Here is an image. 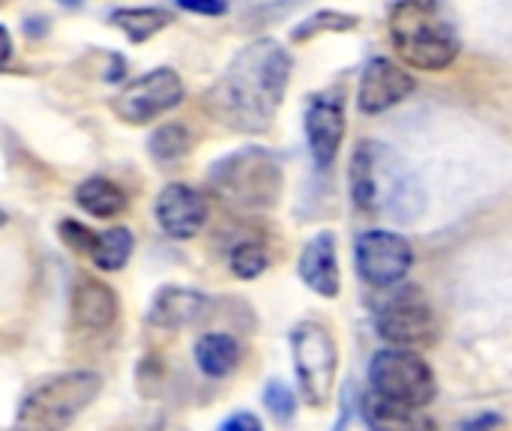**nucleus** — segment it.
Listing matches in <instances>:
<instances>
[{"label": "nucleus", "instance_id": "f257e3e1", "mask_svg": "<svg viewBox=\"0 0 512 431\" xmlns=\"http://www.w3.org/2000/svg\"><path fill=\"white\" fill-rule=\"evenodd\" d=\"M294 57L291 51L264 36L249 42L234 54L219 81L207 90V111L228 129L243 135H261L270 129L288 81H291Z\"/></svg>", "mask_w": 512, "mask_h": 431}, {"label": "nucleus", "instance_id": "f03ea898", "mask_svg": "<svg viewBox=\"0 0 512 431\" xmlns=\"http://www.w3.org/2000/svg\"><path fill=\"white\" fill-rule=\"evenodd\" d=\"M348 189L357 210L408 225L426 210V189L411 162L381 141H360L348 162Z\"/></svg>", "mask_w": 512, "mask_h": 431}, {"label": "nucleus", "instance_id": "7ed1b4c3", "mask_svg": "<svg viewBox=\"0 0 512 431\" xmlns=\"http://www.w3.org/2000/svg\"><path fill=\"white\" fill-rule=\"evenodd\" d=\"M387 30L399 60L417 72H444L462 51L459 30L444 0H396Z\"/></svg>", "mask_w": 512, "mask_h": 431}, {"label": "nucleus", "instance_id": "20e7f679", "mask_svg": "<svg viewBox=\"0 0 512 431\" xmlns=\"http://www.w3.org/2000/svg\"><path fill=\"white\" fill-rule=\"evenodd\" d=\"M213 192L243 213H267L279 204L285 174L282 162L264 147H240L210 168Z\"/></svg>", "mask_w": 512, "mask_h": 431}, {"label": "nucleus", "instance_id": "39448f33", "mask_svg": "<svg viewBox=\"0 0 512 431\" xmlns=\"http://www.w3.org/2000/svg\"><path fill=\"white\" fill-rule=\"evenodd\" d=\"M102 393V375L75 369L42 381L15 414V431H66Z\"/></svg>", "mask_w": 512, "mask_h": 431}, {"label": "nucleus", "instance_id": "423d86ee", "mask_svg": "<svg viewBox=\"0 0 512 431\" xmlns=\"http://www.w3.org/2000/svg\"><path fill=\"white\" fill-rule=\"evenodd\" d=\"M291 354L300 396L309 408H327L339 372V348L327 324L300 321L291 330Z\"/></svg>", "mask_w": 512, "mask_h": 431}, {"label": "nucleus", "instance_id": "0eeeda50", "mask_svg": "<svg viewBox=\"0 0 512 431\" xmlns=\"http://www.w3.org/2000/svg\"><path fill=\"white\" fill-rule=\"evenodd\" d=\"M393 294L375 306V333L390 345V348H405V351H420L438 342L441 324L429 300L417 288H390Z\"/></svg>", "mask_w": 512, "mask_h": 431}, {"label": "nucleus", "instance_id": "6e6552de", "mask_svg": "<svg viewBox=\"0 0 512 431\" xmlns=\"http://www.w3.org/2000/svg\"><path fill=\"white\" fill-rule=\"evenodd\" d=\"M372 393L399 405L426 408L438 396V381L432 366L420 357V351L384 348L369 363Z\"/></svg>", "mask_w": 512, "mask_h": 431}, {"label": "nucleus", "instance_id": "1a4fd4ad", "mask_svg": "<svg viewBox=\"0 0 512 431\" xmlns=\"http://www.w3.org/2000/svg\"><path fill=\"white\" fill-rule=\"evenodd\" d=\"M183 96H186V90H183L180 75L171 66H159V69H150L147 75L129 81L117 93L111 108L117 111L120 120L141 126V123L159 120L162 114L174 111L183 102Z\"/></svg>", "mask_w": 512, "mask_h": 431}, {"label": "nucleus", "instance_id": "9d476101", "mask_svg": "<svg viewBox=\"0 0 512 431\" xmlns=\"http://www.w3.org/2000/svg\"><path fill=\"white\" fill-rule=\"evenodd\" d=\"M354 261L357 273L363 276L366 285L372 288H396L405 282V276L414 267V246L393 231L375 228L357 237L354 246Z\"/></svg>", "mask_w": 512, "mask_h": 431}, {"label": "nucleus", "instance_id": "9b49d317", "mask_svg": "<svg viewBox=\"0 0 512 431\" xmlns=\"http://www.w3.org/2000/svg\"><path fill=\"white\" fill-rule=\"evenodd\" d=\"M345 105L336 93H312L303 108V132L315 168L330 171L345 141Z\"/></svg>", "mask_w": 512, "mask_h": 431}, {"label": "nucleus", "instance_id": "f8f14e48", "mask_svg": "<svg viewBox=\"0 0 512 431\" xmlns=\"http://www.w3.org/2000/svg\"><path fill=\"white\" fill-rule=\"evenodd\" d=\"M417 81L414 75L393 63L390 57H372L360 75V87H357V108L369 117L384 114L390 108H396L399 102H405L414 93Z\"/></svg>", "mask_w": 512, "mask_h": 431}, {"label": "nucleus", "instance_id": "ddd939ff", "mask_svg": "<svg viewBox=\"0 0 512 431\" xmlns=\"http://www.w3.org/2000/svg\"><path fill=\"white\" fill-rule=\"evenodd\" d=\"M210 207L207 198L186 186V183H168L156 198V222L171 240H192L207 225Z\"/></svg>", "mask_w": 512, "mask_h": 431}, {"label": "nucleus", "instance_id": "4468645a", "mask_svg": "<svg viewBox=\"0 0 512 431\" xmlns=\"http://www.w3.org/2000/svg\"><path fill=\"white\" fill-rule=\"evenodd\" d=\"M297 273L312 294L327 297V300L339 297L342 273H339V255H336V234L333 231H321L303 246L300 261H297Z\"/></svg>", "mask_w": 512, "mask_h": 431}, {"label": "nucleus", "instance_id": "2eb2a0df", "mask_svg": "<svg viewBox=\"0 0 512 431\" xmlns=\"http://www.w3.org/2000/svg\"><path fill=\"white\" fill-rule=\"evenodd\" d=\"M69 312H72L75 330L102 333V330H108V327L117 321L120 300H117V294L111 291V285H105V282H99V279H90V276H81V279L75 282V288H72Z\"/></svg>", "mask_w": 512, "mask_h": 431}, {"label": "nucleus", "instance_id": "dca6fc26", "mask_svg": "<svg viewBox=\"0 0 512 431\" xmlns=\"http://www.w3.org/2000/svg\"><path fill=\"white\" fill-rule=\"evenodd\" d=\"M210 309V297L195 291V288H183V285H165L156 291L147 321L156 330H183L195 321H201Z\"/></svg>", "mask_w": 512, "mask_h": 431}, {"label": "nucleus", "instance_id": "f3484780", "mask_svg": "<svg viewBox=\"0 0 512 431\" xmlns=\"http://www.w3.org/2000/svg\"><path fill=\"white\" fill-rule=\"evenodd\" d=\"M360 414H363V423L369 426V431H441L423 408L381 399L372 390L363 396Z\"/></svg>", "mask_w": 512, "mask_h": 431}, {"label": "nucleus", "instance_id": "a211bd4d", "mask_svg": "<svg viewBox=\"0 0 512 431\" xmlns=\"http://www.w3.org/2000/svg\"><path fill=\"white\" fill-rule=\"evenodd\" d=\"M195 363L207 378H228L240 366V342L231 333H204L195 342Z\"/></svg>", "mask_w": 512, "mask_h": 431}, {"label": "nucleus", "instance_id": "6ab92c4d", "mask_svg": "<svg viewBox=\"0 0 512 431\" xmlns=\"http://www.w3.org/2000/svg\"><path fill=\"white\" fill-rule=\"evenodd\" d=\"M75 204L93 219H114L126 210V192L108 177H90L75 189Z\"/></svg>", "mask_w": 512, "mask_h": 431}, {"label": "nucleus", "instance_id": "aec40b11", "mask_svg": "<svg viewBox=\"0 0 512 431\" xmlns=\"http://www.w3.org/2000/svg\"><path fill=\"white\" fill-rule=\"evenodd\" d=\"M111 21L126 33L129 42H147L159 30L171 24V12L162 6H129V9H114Z\"/></svg>", "mask_w": 512, "mask_h": 431}, {"label": "nucleus", "instance_id": "412c9836", "mask_svg": "<svg viewBox=\"0 0 512 431\" xmlns=\"http://www.w3.org/2000/svg\"><path fill=\"white\" fill-rule=\"evenodd\" d=\"M132 249H135V237L129 228L117 225V228H108L102 234H96V243L90 249V258L99 270L105 273H117L126 267V261L132 258Z\"/></svg>", "mask_w": 512, "mask_h": 431}, {"label": "nucleus", "instance_id": "4be33fe9", "mask_svg": "<svg viewBox=\"0 0 512 431\" xmlns=\"http://www.w3.org/2000/svg\"><path fill=\"white\" fill-rule=\"evenodd\" d=\"M147 150L159 165H174L192 150V135L183 123H165L150 135Z\"/></svg>", "mask_w": 512, "mask_h": 431}, {"label": "nucleus", "instance_id": "5701e85b", "mask_svg": "<svg viewBox=\"0 0 512 431\" xmlns=\"http://www.w3.org/2000/svg\"><path fill=\"white\" fill-rule=\"evenodd\" d=\"M228 267H231V273H234L237 279L252 282V279H258L261 273H267V267H270V252H267L261 243H255V240H243V243H237V246L231 249Z\"/></svg>", "mask_w": 512, "mask_h": 431}, {"label": "nucleus", "instance_id": "b1692460", "mask_svg": "<svg viewBox=\"0 0 512 431\" xmlns=\"http://www.w3.org/2000/svg\"><path fill=\"white\" fill-rule=\"evenodd\" d=\"M354 27H357V15H345V12H336V9H324V12L309 15L303 24H297L291 36H294V42H306L315 33H327V30L342 33V30H354Z\"/></svg>", "mask_w": 512, "mask_h": 431}, {"label": "nucleus", "instance_id": "393cba45", "mask_svg": "<svg viewBox=\"0 0 512 431\" xmlns=\"http://www.w3.org/2000/svg\"><path fill=\"white\" fill-rule=\"evenodd\" d=\"M264 405H267V411H270L276 420L285 423V420H291L294 411H297V396H294V390H291L288 384L270 381L267 390H264Z\"/></svg>", "mask_w": 512, "mask_h": 431}, {"label": "nucleus", "instance_id": "a878e982", "mask_svg": "<svg viewBox=\"0 0 512 431\" xmlns=\"http://www.w3.org/2000/svg\"><path fill=\"white\" fill-rule=\"evenodd\" d=\"M60 237H63L66 246L81 249V252H90L93 243H96V234H90V231H87L84 225H78V222H60Z\"/></svg>", "mask_w": 512, "mask_h": 431}, {"label": "nucleus", "instance_id": "bb28decb", "mask_svg": "<svg viewBox=\"0 0 512 431\" xmlns=\"http://www.w3.org/2000/svg\"><path fill=\"white\" fill-rule=\"evenodd\" d=\"M177 6L195 15H210V18L228 12V0H177Z\"/></svg>", "mask_w": 512, "mask_h": 431}, {"label": "nucleus", "instance_id": "cd10ccee", "mask_svg": "<svg viewBox=\"0 0 512 431\" xmlns=\"http://www.w3.org/2000/svg\"><path fill=\"white\" fill-rule=\"evenodd\" d=\"M216 431H264V426H261V420H258L255 414L237 411V414H231Z\"/></svg>", "mask_w": 512, "mask_h": 431}, {"label": "nucleus", "instance_id": "c85d7f7f", "mask_svg": "<svg viewBox=\"0 0 512 431\" xmlns=\"http://www.w3.org/2000/svg\"><path fill=\"white\" fill-rule=\"evenodd\" d=\"M9 57H12V36H9V30L0 24V69L9 63Z\"/></svg>", "mask_w": 512, "mask_h": 431}, {"label": "nucleus", "instance_id": "c756f323", "mask_svg": "<svg viewBox=\"0 0 512 431\" xmlns=\"http://www.w3.org/2000/svg\"><path fill=\"white\" fill-rule=\"evenodd\" d=\"M498 423H501L498 417H480V420L462 426V431H492V426H498Z\"/></svg>", "mask_w": 512, "mask_h": 431}, {"label": "nucleus", "instance_id": "7c9ffc66", "mask_svg": "<svg viewBox=\"0 0 512 431\" xmlns=\"http://www.w3.org/2000/svg\"><path fill=\"white\" fill-rule=\"evenodd\" d=\"M60 3H66V6H81V0H60Z\"/></svg>", "mask_w": 512, "mask_h": 431}, {"label": "nucleus", "instance_id": "2f4dec72", "mask_svg": "<svg viewBox=\"0 0 512 431\" xmlns=\"http://www.w3.org/2000/svg\"><path fill=\"white\" fill-rule=\"evenodd\" d=\"M3 222H6V216H3V210H0V225H3Z\"/></svg>", "mask_w": 512, "mask_h": 431}, {"label": "nucleus", "instance_id": "473e14b6", "mask_svg": "<svg viewBox=\"0 0 512 431\" xmlns=\"http://www.w3.org/2000/svg\"><path fill=\"white\" fill-rule=\"evenodd\" d=\"M3 3H6V0H0V6H3Z\"/></svg>", "mask_w": 512, "mask_h": 431}]
</instances>
